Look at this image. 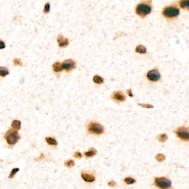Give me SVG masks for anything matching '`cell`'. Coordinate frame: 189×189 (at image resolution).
<instances>
[{
  "mask_svg": "<svg viewBox=\"0 0 189 189\" xmlns=\"http://www.w3.org/2000/svg\"><path fill=\"white\" fill-rule=\"evenodd\" d=\"M50 9H51V6H50V4L49 2L46 4V5L44 6V10H43V12L44 13H48L50 11Z\"/></svg>",
  "mask_w": 189,
  "mask_h": 189,
  "instance_id": "d4e9b609",
  "label": "cell"
},
{
  "mask_svg": "<svg viewBox=\"0 0 189 189\" xmlns=\"http://www.w3.org/2000/svg\"><path fill=\"white\" fill-rule=\"evenodd\" d=\"M96 153H97V151L95 149L91 148L90 149V150L88 151L85 152L84 153V155L86 157L90 158V157H92V156H95Z\"/></svg>",
  "mask_w": 189,
  "mask_h": 189,
  "instance_id": "4fadbf2b",
  "label": "cell"
},
{
  "mask_svg": "<svg viewBox=\"0 0 189 189\" xmlns=\"http://www.w3.org/2000/svg\"><path fill=\"white\" fill-rule=\"evenodd\" d=\"M124 182L127 185H131L134 184L136 182V180L131 178H127L124 179Z\"/></svg>",
  "mask_w": 189,
  "mask_h": 189,
  "instance_id": "cb8c5ba5",
  "label": "cell"
},
{
  "mask_svg": "<svg viewBox=\"0 0 189 189\" xmlns=\"http://www.w3.org/2000/svg\"><path fill=\"white\" fill-rule=\"evenodd\" d=\"M93 81L96 84H101L103 82V79L98 76H95L93 78Z\"/></svg>",
  "mask_w": 189,
  "mask_h": 189,
  "instance_id": "d6986e66",
  "label": "cell"
},
{
  "mask_svg": "<svg viewBox=\"0 0 189 189\" xmlns=\"http://www.w3.org/2000/svg\"><path fill=\"white\" fill-rule=\"evenodd\" d=\"M139 105L141 106L143 108H147V109H151V108H153V106L150 104H141V103H139L138 104Z\"/></svg>",
  "mask_w": 189,
  "mask_h": 189,
  "instance_id": "4316f807",
  "label": "cell"
},
{
  "mask_svg": "<svg viewBox=\"0 0 189 189\" xmlns=\"http://www.w3.org/2000/svg\"><path fill=\"white\" fill-rule=\"evenodd\" d=\"M46 143L50 145H57L56 140L53 138H51V137H46Z\"/></svg>",
  "mask_w": 189,
  "mask_h": 189,
  "instance_id": "ac0fdd59",
  "label": "cell"
},
{
  "mask_svg": "<svg viewBox=\"0 0 189 189\" xmlns=\"http://www.w3.org/2000/svg\"><path fill=\"white\" fill-rule=\"evenodd\" d=\"M155 185L160 189H168L171 187V183L165 178H157L155 179Z\"/></svg>",
  "mask_w": 189,
  "mask_h": 189,
  "instance_id": "277c9868",
  "label": "cell"
},
{
  "mask_svg": "<svg viewBox=\"0 0 189 189\" xmlns=\"http://www.w3.org/2000/svg\"><path fill=\"white\" fill-rule=\"evenodd\" d=\"M180 6L182 8L189 10V0H181L180 2Z\"/></svg>",
  "mask_w": 189,
  "mask_h": 189,
  "instance_id": "2e32d148",
  "label": "cell"
},
{
  "mask_svg": "<svg viewBox=\"0 0 189 189\" xmlns=\"http://www.w3.org/2000/svg\"><path fill=\"white\" fill-rule=\"evenodd\" d=\"M108 185L111 187H113V186H116V184L115 181H110L108 183Z\"/></svg>",
  "mask_w": 189,
  "mask_h": 189,
  "instance_id": "f546056e",
  "label": "cell"
},
{
  "mask_svg": "<svg viewBox=\"0 0 189 189\" xmlns=\"http://www.w3.org/2000/svg\"><path fill=\"white\" fill-rule=\"evenodd\" d=\"M4 138L8 145H14L18 142L20 138L17 131L13 129H10L6 132Z\"/></svg>",
  "mask_w": 189,
  "mask_h": 189,
  "instance_id": "7a4b0ae2",
  "label": "cell"
},
{
  "mask_svg": "<svg viewBox=\"0 0 189 189\" xmlns=\"http://www.w3.org/2000/svg\"><path fill=\"white\" fill-rule=\"evenodd\" d=\"M127 94H128V95L129 96V97H133V93H132V91H131V90L128 89V90L127 91Z\"/></svg>",
  "mask_w": 189,
  "mask_h": 189,
  "instance_id": "4dcf8cb0",
  "label": "cell"
},
{
  "mask_svg": "<svg viewBox=\"0 0 189 189\" xmlns=\"http://www.w3.org/2000/svg\"><path fill=\"white\" fill-rule=\"evenodd\" d=\"M54 72H61L63 69L62 67V63H60L59 62H55L53 66H52Z\"/></svg>",
  "mask_w": 189,
  "mask_h": 189,
  "instance_id": "7c38bea8",
  "label": "cell"
},
{
  "mask_svg": "<svg viewBox=\"0 0 189 189\" xmlns=\"http://www.w3.org/2000/svg\"><path fill=\"white\" fill-rule=\"evenodd\" d=\"M9 74V71L4 67H0V77H5Z\"/></svg>",
  "mask_w": 189,
  "mask_h": 189,
  "instance_id": "e0dca14e",
  "label": "cell"
},
{
  "mask_svg": "<svg viewBox=\"0 0 189 189\" xmlns=\"http://www.w3.org/2000/svg\"><path fill=\"white\" fill-rule=\"evenodd\" d=\"M88 130L90 133L97 135L101 134L103 133L104 129L103 126L98 123H90L88 126Z\"/></svg>",
  "mask_w": 189,
  "mask_h": 189,
  "instance_id": "5b68a950",
  "label": "cell"
},
{
  "mask_svg": "<svg viewBox=\"0 0 189 189\" xmlns=\"http://www.w3.org/2000/svg\"><path fill=\"white\" fill-rule=\"evenodd\" d=\"M163 15L167 18H174L179 15V10L175 6H168L163 10Z\"/></svg>",
  "mask_w": 189,
  "mask_h": 189,
  "instance_id": "3957f363",
  "label": "cell"
},
{
  "mask_svg": "<svg viewBox=\"0 0 189 189\" xmlns=\"http://www.w3.org/2000/svg\"><path fill=\"white\" fill-rule=\"evenodd\" d=\"M64 165L66 166V167H67V168H71V167H72L75 165V163L73 160H67V161H66L64 163Z\"/></svg>",
  "mask_w": 189,
  "mask_h": 189,
  "instance_id": "603a6c76",
  "label": "cell"
},
{
  "mask_svg": "<svg viewBox=\"0 0 189 189\" xmlns=\"http://www.w3.org/2000/svg\"><path fill=\"white\" fill-rule=\"evenodd\" d=\"M135 51L138 53L144 54L147 52V49L144 46H142V45H138L136 47Z\"/></svg>",
  "mask_w": 189,
  "mask_h": 189,
  "instance_id": "9a60e30c",
  "label": "cell"
},
{
  "mask_svg": "<svg viewBox=\"0 0 189 189\" xmlns=\"http://www.w3.org/2000/svg\"><path fill=\"white\" fill-rule=\"evenodd\" d=\"M5 48V43H4V42L0 40V50L4 49Z\"/></svg>",
  "mask_w": 189,
  "mask_h": 189,
  "instance_id": "f1b7e54d",
  "label": "cell"
},
{
  "mask_svg": "<svg viewBox=\"0 0 189 189\" xmlns=\"http://www.w3.org/2000/svg\"><path fill=\"white\" fill-rule=\"evenodd\" d=\"M152 11V6L149 2H142L138 4L136 7V13L142 18L148 15Z\"/></svg>",
  "mask_w": 189,
  "mask_h": 189,
  "instance_id": "6da1fadb",
  "label": "cell"
},
{
  "mask_svg": "<svg viewBox=\"0 0 189 189\" xmlns=\"http://www.w3.org/2000/svg\"><path fill=\"white\" fill-rule=\"evenodd\" d=\"M82 177L84 181H85L86 182H89V183L93 182L95 180V178L92 175H89V174H82Z\"/></svg>",
  "mask_w": 189,
  "mask_h": 189,
  "instance_id": "8fae6325",
  "label": "cell"
},
{
  "mask_svg": "<svg viewBox=\"0 0 189 189\" xmlns=\"http://www.w3.org/2000/svg\"><path fill=\"white\" fill-rule=\"evenodd\" d=\"M176 133L179 138L185 141L189 140V128L186 127H180L178 128Z\"/></svg>",
  "mask_w": 189,
  "mask_h": 189,
  "instance_id": "8992f818",
  "label": "cell"
},
{
  "mask_svg": "<svg viewBox=\"0 0 189 189\" xmlns=\"http://www.w3.org/2000/svg\"><path fill=\"white\" fill-rule=\"evenodd\" d=\"M155 158L157 159V160L159 162V163H162L163 162V161L165 160V155H163V154H158L156 156H155Z\"/></svg>",
  "mask_w": 189,
  "mask_h": 189,
  "instance_id": "ffe728a7",
  "label": "cell"
},
{
  "mask_svg": "<svg viewBox=\"0 0 189 189\" xmlns=\"http://www.w3.org/2000/svg\"><path fill=\"white\" fill-rule=\"evenodd\" d=\"M19 170H20V169H18V168H14V169H12L11 170V173L10 174V175H9V176H8V178L9 179H13L15 177V176L16 173Z\"/></svg>",
  "mask_w": 189,
  "mask_h": 189,
  "instance_id": "7402d4cb",
  "label": "cell"
},
{
  "mask_svg": "<svg viewBox=\"0 0 189 189\" xmlns=\"http://www.w3.org/2000/svg\"><path fill=\"white\" fill-rule=\"evenodd\" d=\"M74 156L76 158L80 159L82 158V154L80 152H75L74 154Z\"/></svg>",
  "mask_w": 189,
  "mask_h": 189,
  "instance_id": "83f0119b",
  "label": "cell"
},
{
  "mask_svg": "<svg viewBox=\"0 0 189 189\" xmlns=\"http://www.w3.org/2000/svg\"><path fill=\"white\" fill-rule=\"evenodd\" d=\"M158 139L160 142H165L168 139V136L165 134H161L159 135Z\"/></svg>",
  "mask_w": 189,
  "mask_h": 189,
  "instance_id": "44dd1931",
  "label": "cell"
},
{
  "mask_svg": "<svg viewBox=\"0 0 189 189\" xmlns=\"http://www.w3.org/2000/svg\"><path fill=\"white\" fill-rule=\"evenodd\" d=\"M20 125H21V122L20 120H13L11 124L12 128L16 130H18L20 129Z\"/></svg>",
  "mask_w": 189,
  "mask_h": 189,
  "instance_id": "5bb4252c",
  "label": "cell"
},
{
  "mask_svg": "<svg viewBox=\"0 0 189 189\" xmlns=\"http://www.w3.org/2000/svg\"><path fill=\"white\" fill-rule=\"evenodd\" d=\"M13 63L15 66H21L22 65V63L20 60V59L19 58H15L13 59Z\"/></svg>",
  "mask_w": 189,
  "mask_h": 189,
  "instance_id": "484cf974",
  "label": "cell"
},
{
  "mask_svg": "<svg viewBox=\"0 0 189 189\" xmlns=\"http://www.w3.org/2000/svg\"><path fill=\"white\" fill-rule=\"evenodd\" d=\"M62 67L64 70L66 71L67 72H70L75 68L76 65L75 62L72 59H68L63 62Z\"/></svg>",
  "mask_w": 189,
  "mask_h": 189,
  "instance_id": "52a82bcc",
  "label": "cell"
},
{
  "mask_svg": "<svg viewBox=\"0 0 189 189\" xmlns=\"http://www.w3.org/2000/svg\"><path fill=\"white\" fill-rule=\"evenodd\" d=\"M147 77L149 80L153 81V82H156V81H158L159 80V79L160 78V73L158 71V69H154L149 71L148 72Z\"/></svg>",
  "mask_w": 189,
  "mask_h": 189,
  "instance_id": "ba28073f",
  "label": "cell"
},
{
  "mask_svg": "<svg viewBox=\"0 0 189 189\" xmlns=\"http://www.w3.org/2000/svg\"><path fill=\"white\" fill-rule=\"evenodd\" d=\"M57 42H58V45L61 48H65L67 46H69V40L67 38L63 37L61 35H59L58 36Z\"/></svg>",
  "mask_w": 189,
  "mask_h": 189,
  "instance_id": "9c48e42d",
  "label": "cell"
},
{
  "mask_svg": "<svg viewBox=\"0 0 189 189\" xmlns=\"http://www.w3.org/2000/svg\"><path fill=\"white\" fill-rule=\"evenodd\" d=\"M113 98L117 101L123 102L126 100V97L124 94L121 92H115L113 94Z\"/></svg>",
  "mask_w": 189,
  "mask_h": 189,
  "instance_id": "30bf717a",
  "label": "cell"
}]
</instances>
